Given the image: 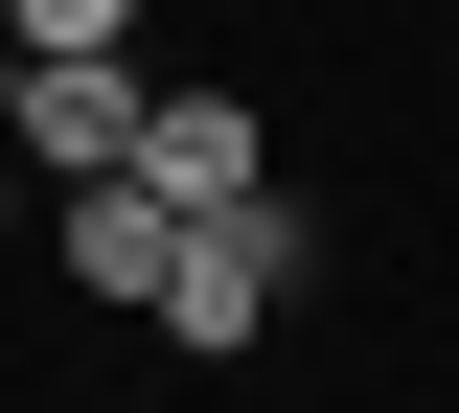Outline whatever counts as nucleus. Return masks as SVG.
<instances>
[{
    "mask_svg": "<svg viewBox=\"0 0 459 413\" xmlns=\"http://www.w3.org/2000/svg\"><path fill=\"white\" fill-rule=\"evenodd\" d=\"M138 184H161V207H253V184H276L253 92H138Z\"/></svg>",
    "mask_w": 459,
    "mask_h": 413,
    "instance_id": "3",
    "label": "nucleus"
},
{
    "mask_svg": "<svg viewBox=\"0 0 459 413\" xmlns=\"http://www.w3.org/2000/svg\"><path fill=\"white\" fill-rule=\"evenodd\" d=\"M0 207H23V161H0Z\"/></svg>",
    "mask_w": 459,
    "mask_h": 413,
    "instance_id": "6",
    "label": "nucleus"
},
{
    "mask_svg": "<svg viewBox=\"0 0 459 413\" xmlns=\"http://www.w3.org/2000/svg\"><path fill=\"white\" fill-rule=\"evenodd\" d=\"M161 253H184V207H161L138 161H92V184H69V276H92V298H161Z\"/></svg>",
    "mask_w": 459,
    "mask_h": 413,
    "instance_id": "4",
    "label": "nucleus"
},
{
    "mask_svg": "<svg viewBox=\"0 0 459 413\" xmlns=\"http://www.w3.org/2000/svg\"><path fill=\"white\" fill-rule=\"evenodd\" d=\"M0 47H138V0H0Z\"/></svg>",
    "mask_w": 459,
    "mask_h": 413,
    "instance_id": "5",
    "label": "nucleus"
},
{
    "mask_svg": "<svg viewBox=\"0 0 459 413\" xmlns=\"http://www.w3.org/2000/svg\"><path fill=\"white\" fill-rule=\"evenodd\" d=\"M138 92H161L138 47H0V161H47V184L138 161Z\"/></svg>",
    "mask_w": 459,
    "mask_h": 413,
    "instance_id": "2",
    "label": "nucleus"
},
{
    "mask_svg": "<svg viewBox=\"0 0 459 413\" xmlns=\"http://www.w3.org/2000/svg\"><path fill=\"white\" fill-rule=\"evenodd\" d=\"M299 276H322V207H299V184H253V207H184V253H161V298H138V322L230 367V345H253Z\"/></svg>",
    "mask_w": 459,
    "mask_h": 413,
    "instance_id": "1",
    "label": "nucleus"
}]
</instances>
